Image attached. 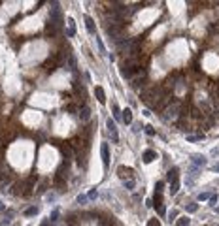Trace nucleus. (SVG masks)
Returning <instances> with one entry per match:
<instances>
[{"mask_svg": "<svg viewBox=\"0 0 219 226\" xmlns=\"http://www.w3.org/2000/svg\"><path fill=\"white\" fill-rule=\"evenodd\" d=\"M147 226H161V222H159V219H149L147 220Z\"/></svg>", "mask_w": 219, "mask_h": 226, "instance_id": "30", "label": "nucleus"}, {"mask_svg": "<svg viewBox=\"0 0 219 226\" xmlns=\"http://www.w3.org/2000/svg\"><path fill=\"white\" fill-rule=\"evenodd\" d=\"M61 66H62V55H61V51H55L46 62H44V70L49 72V74H53V72H55L57 68H61Z\"/></svg>", "mask_w": 219, "mask_h": 226, "instance_id": "1", "label": "nucleus"}, {"mask_svg": "<svg viewBox=\"0 0 219 226\" xmlns=\"http://www.w3.org/2000/svg\"><path fill=\"white\" fill-rule=\"evenodd\" d=\"M191 160H193L195 166H200V168L208 164V160H206V156H204V155H193V156H191Z\"/></svg>", "mask_w": 219, "mask_h": 226, "instance_id": "10", "label": "nucleus"}, {"mask_svg": "<svg viewBox=\"0 0 219 226\" xmlns=\"http://www.w3.org/2000/svg\"><path fill=\"white\" fill-rule=\"evenodd\" d=\"M151 202H153V205L157 207V209H159V207H163V194L157 192V194L153 196V200H151Z\"/></svg>", "mask_w": 219, "mask_h": 226, "instance_id": "16", "label": "nucleus"}, {"mask_svg": "<svg viewBox=\"0 0 219 226\" xmlns=\"http://www.w3.org/2000/svg\"><path fill=\"white\" fill-rule=\"evenodd\" d=\"M117 175L123 181L125 179H131L132 177V168H128V166H119V168H117Z\"/></svg>", "mask_w": 219, "mask_h": 226, "instance_id": "7", "label": "nucleus"}, {"mask_svg": "<svg viewBox=\"0 0 219 226\" xmlns=\"http://www.w3.org/2000/svg\"><path fill=\"white\" fill-rule=\"evenodd\" d=\"M146 134H147V136H153V134H155L153 126H146Z\"/></svg>", "mask_w": 219, "mask_h": 226, "instance_id": "37", "label": "nucleus"}, {"mask_svg": "<svg viewBox=\"0 0 219 226\" xmlns=\"http://www.w3.org/2000/svg\"><path fill=\"white\" fill-rule=\"evenodd\" d=\"M68 64H70V70H76V58L72 55L68 57Z\"/></svg>", "mask_w": 219, "mask_h": 226, "instance_id": "29", "label": "nucleus"}, {"mask_svg": "<svg viewBox=\"0 0 219 226\" xmlns=\"http://www.w3.org/2000/svg\"><path fill=\"white\" fill-rule=\"evenodd\" d=\"M59 209H55V211H53V213H51V217H49V222H51V224H55L57 222V220H59Z\"/></svg>", "mask_w": 219, "mask_h": 226, "instance_id": "23", "label": "nucleus"}, {"mask_svg": "<svg viewBox=\"0 0 219 226\" xmlns=\"http://www.w3.org/2000/svg\"><path fill=\"white\" fill-rule=\"evenodd\" d=\"M213 171H217V173H219V162H217V164H213Z\"/></svg>", "mask_w": 219, "mask_h": 226, "instance_id": "40", "label": "nucleus"}, {"mask_svg": "<svg viewBox=\"0 0 219 226\" xmlns=\"http://www.w3.org/2000/svg\"><path fill=\"white\" fill-rule=\"evenodd\" d=\"M78 115H79V119H81V121H89V119H91V109H89L87 106H81V107H79V111H78Z\"/></svg>", "mask_w": 219, "mask_h": 226, "instance_id": "11", "label": "nucleus"}, {"mask_svg": "<svg viewBox=\"0 0 219 226\" xmlns=\"http://www.w3.org/2000/svg\"><path fill=\"white\" fill-rule=\"evenodd\" d=\"M106 34H108L111 40L119 42V40L123 38V28H121V25H108V26H106Z\"/></svg>", "mask_w": 219, "mask_h": 226, "instance_id": "3", "label": "nucleus"}, {"mask_svg": "<svg viewBox=\"0 0 219 226\" xmlns=\"http://www.w3.org/2000/svg\"><path fill=\"white\" fill-rule=\"evenodd\" d=\"M215 203H217V194H212V198H210V205L215 207Z\"/></svg>", "mask_w": 219, "mask_h": 226, "instance_id": "35", "label": "nucleus"}, {"mask_svg": "<svg viewBox=\"0 0 219 226\" xmlns=\"http://www.w3.org/2000/svg\"><path fill=\"white\" fill-rule=\"evenodd\" d=\"M215 213H219V205H217V207H215Z\"/></svg>", "mask_w": 219, "mask_h": 226, "instance_id": "42", "label": "nucleus"}, {"mask_svg": "<svg viewBox=\"0 0 219 226\" xmlns=\"http://www.w3.org/2000/svg\"><path fill=\"white\" fill-rule=\"evenodd\" d=\"M49 224H51V222H49V219H46V220H44V222L40 224V226H49Z\"/></svg>", "mask_w": 219, "mask_h": 226, "instance_id": "39", "label": "nucleus"}, {"mask_svg": "<svg viewBox=\"0 0 219 226\" xmlns=\"http://www.w3.org/2000/svg\"><path fill=\"white\" fill-rule=\"evenodd\" d=\"M96 196H98V192H96V188H93V190H91V192H89V194H87V198H91V200H95V198H96Z\"/></svg>", "mask_w": 219, "mask_h": 226, "instance_id": "33", "label": "nucleus"}, {"mask_svg": "<svg viewBox=\"0 0 219 226\" xmlns=\"http://www.w3.org/2000/svg\"><path fill=\"white\" fill-rule=\"evenodd\" d=\"M210 198H212V194H210V192H202V194H198V200H200V202L210 200Z\"/></svg>", "mask_w": 219, "mask_h": 226, "instance_id": "27", "label": "nucleus"}, {"mask_svg": "<svg viewBox=\"0 0 219 226\" xmlns=\"http://www.w3.org/2000/svg\"><path fill=\"white\" fill-rule=\"evenodd\" d=\"M187 139H189V141H198V139H202V134H198V136H187Z\"/></svg>", "mask_w": 219, "mask_h": 226, "instance_id": "32", "label": "nucleus"}, {"mask_svg": "<svg viewBox=\"0 0 219 226\" xmlns=\"http://www.w3.org/2000/svg\"><path fill=\"white\" fill-rule=\"evenodd\" d=\"M198 168H196V166H191L189 168V177H187V181H185V185L187 187H193V183H195V179L198 177Z\"/></svg>", "mask_w": 219, "mask_h": 226, "instance_id": "6", "label": "nucleus"}, {"mask_svg": "<svg viewBox=\"0 0 219 226\" xmlns=\"http://www.w3.org/2000/svg\"><path fill=\"white\" fill-rule=\"evenodd\" d=\"M123 123L125 124H132V111L131 109H125L123 111Z\"/></svg>", "mask_w": 219, "mask_h": 226, "instance_id": "15", "label": "nucleus"}, {"mask_svg": "<svg viewBox=\"0 0 219 226\" xmlns=\"http://www.w3.org/2000/svg\"><path fill=\"white\" fill-rule=\"evenodd\" d=\"M23 187H25V185L23 183H15V185H13V194H15V196H17V194H23Z\"/></svg>", "mask_w": 219, "mask_h": 226, "instance_id": "21", "label": "nucleus"}, {"mask_svg": "<svg viewBox=\"0 0 219 226\" xmlns=\"http://www.w3.org/2000/svg\"><path fill=\"white\" fill-rule=\"evenodd\" d=\"M178 190H180V181H172V183H170V194H172V196H174V194H178Z\"/></svg>", "mask_w": 219, "mask_h": 226, "instance_id": "19", "label": "nucleus"}, {"mask_svg": "<svg viewBox=\"0 0 219 226\" xmlns=\"http://www.w3.org/2000/svg\"><path fill=\"white\" fill-rule=\"evenodd\" d=\"M212 155H213V156L219 155V147H213V149H212Z\"/></svg>", "mask_w": 219, "mask_h": 226, "instance_id": "38", "label": "nucleus"}, {"mask_svg": "<svg viewBox=\"0 0 219 226\" xmlns=\"http://www.w3.org/2000/svg\"><path fill=\"white\" fill-rule=\"evenodd\" d=\"M38 213H40V207L38 205H32V207H29V209L25 211L26 217H32V215H38Z\"/></svg>", "mask_w": 219, "mask_h": 226, "instance_id": "18", "label": "nucleus"}, {"mask_svg": "<svg viewBox=\"0 0 219 226\" xmlns=\"http://www.w3.org/2000/svg\"><path fill=\"white\" fill-rule=\"evenodd\" d=\"M111 109H113V115H115V119H119V107H117V104H113V106H111Z\"/></svg>", "mask_w": 219, "mask_h": 226, "instance_id": "34", "label": "nucleus"}, {"mask_svg": "<svg viewBox=\"0 0 219 226\" xmlns=\"http://www.w3.org/2000/svg\"><path fill=\"white\" fill-rule=\"evenodd\" d=\"M95 94H96V100L100 102V104L106 102V92H104V89H102V87H95Z\"/></svg>", "mask_w": 219, "mask_h": 226, "instance_id": "14", "label": "nucleus"}, {"mask_svg": "<svg viewBox=\"0 0 219 226\" xmlns=\"http://www.w3.org/2000/svg\"><path fill=\"white\" fill-rule=\"evenodd\" d=\"M134 185H136V181L134 179H125V188H128V190H132Z\"/></svg>", "mask_w": 219, "mask_h": 226, "instance_id": "25", "label": "nucleus"}, {"mask_svg": "<svg viewBox=\"0 0 219 226\" xmlns=\"http://www.w3.org/2000/svg\"><path fill=\"white\" fill-rule=\"evenodd\" d=\"M163 188H164V183H163V181H157V183H155V190L163 192Z\"/></svg>", "mask_w": 219, "mask_h": 226, "instance_id": "28", "label": "nucleus"}, {"mask_svg": "<svg viewBox=\"0 0 219 226\" xmlns=\"http://www.w3.org/2000/svg\"><path fill=\"white\" fill-rule=\"evenodd\" d=\"M66 111H68V113H78V111H79V107H78V106H74V104H70V106H66Z\"/></svg>", "mask_w": 219, "mask_h": 226, "instance_id": "26", "label": "nucleus"}, {"mask_svg": "<svg viewBox=\"0 0 219 226\" xmlns=\"http://www.w3.org/2000/svg\"><path fill=\"white\" fill-rule=\"evenodd\" d=\"M57 32H59V28H57L53 23H47V25H46V36L53 38V36H57Z\"/></svg>", "mask_w": 219, "mask_h": 226, "instance_id": "13", "label": "nucleus"}, {"mask_svg": "<svg viewBox=\"0 0 219 226\" xmlns=\"http://www.w3.org/2000/svg\"><path fill=\"white\" fill-rule=\"evenodd\" d=\"M76 202H78V203H85V202H87V196H83V194H81V196L76 198Z\"/></svg>", "mask_w": 219, "mask_h": 226, "instance_id": "36", "label": "nucleus"}, {"mask_svg": "<svg viewBox=\"0 0 219 226\" xmlns=\"http://www.w3.org/2000/svg\"><path fill=\"white\" fill-rule=\"evenodd\" d=\"M106 126H108V132H110V136H111V141L117 143V141H119V134H117L115 121H113V119H108V121H106Z\"/></svg>", "mask_w": 219, "mask_h": 226, "instance_id": "4", "label": "nucleus"}, {"mask_svg": "<svg viewBox=\"0 0 219 226\" xmlns=\"http://www.w3.org/2000/svg\"><path fill=\"white\" fill-rule=\"evenodd\" d=\"M176 179H178V168H172L168 171V181L172 183V181H176Z\"/></svg>", "mask_w": 219, "mask_h": 226, "instance_id": "22", "label": "nucleus"}, {"mask_svg": "<svg viewBox=\"0 0 219 226\" xmlns=\"http://www.w3.org/2000/svg\"><path fill=\"white\" fill-rule=\"evenodd\" d=\"M66 23H68V32H66V34H68V36H74V34H76V23H74V19H68Z\"/></svg>", "mask_w": 219, "mask_h": 226, "instance_id": "17", "label": "nucleus"}, {"mask_svg": "<svg viewBox=\"0 0 219 226\" xmlns=\"http://www.w3.org/2000/svg\"><path fill=\"white\" fill-rule=\"evenodd\" d=\"M2 209H4V202L0 200V211H2Z\"/></svg>", "mask_w": 219, "mask_h": 226, "instance_id": "41", "label": "nucleus"}, {"mask_svg": "<svg viewBox=\"0 0 219 226\" xmlns=\"http://www.w3.org/2000/svg\"><path fill=\"white\" fill-rule=\"evenodd\" d=\"M59 149H61L62 156H64V160H68V162H70V158H72V155H74L72 147H70V143H64V145H59Z\"/></svg>", "mask_w": 219, "mask_h": 226, "instance_id": "8", "label": "nucleus"}, {"mask_svg": "<svg viewBox=\"0 0 219 226\" xmlns=\"http://www.w3.org/2000/svg\"><path fill=\"white\" fill-rule=\"evenodd\" d=\"M185 211L187 213H196V211H198V203H187Z\"/></svg>", "mask_w": 219, "mask_h": 226, "instance_id": "20", "label": "nucleus"}, {"mask_svg": "<svg viewBox=\"0 0 219 226\" xmlns=\"http://www.w3.org/2000/svg\"><path fill=\"white\" fill-rule=\"evenodd\" d=\"M85 28H87L89 34H95V32H96V28H95V21H93L91 15H85Z\"/></svg>", "mask_w": 219, "mask_h": 226, "instance_id": "12", "label": "nucleus"}, {"mask_svg": "<svg viewBox=\"0 0 219 226\" xmlns=\"http://www.w3.org/2000/svg\"><path fill=\"white\" fill-rule=\"evenodd\" d=\"M189 222H191V219H187V217H181V219L176 222V226H189Z\"/></svg>", "mask_w": 219, "mask_h": 226, "instance_id": "24", "label": "nucleus"}, {"mask_svg": "<svg viewBox=\"0 0 219 226\" xmlns=\"http://www.w3.org/2000/svg\"><path fill=\"white\" fill-rule=\"evenodd\" d=\"M62 21H64V19H62V13H61L59 4L53 2L51 8H49V23H53L57 28H61V26H62Z\"/></svg>", "mask_w": 219, "mask_h": 226, "instance_id": "2", "label": "nucleus"}, {"mask_svg": "<svg viewBox=\"0 0 219 226\" xmlns=\"http://www.w3.org/2000/svg\"><path fill=\"white\" fill-rule=\"evenodd\" d=\"M100 156H102V164H104V168H108V166H110V147H108V143H102Z\"/></svg>", "mask_w": 219, "mask_h": 226, "instance_id": "5", "label": "nucleus"}, {"mask_svg": "<svg viewBox=\"0 0 219 226\" xmlns=\"http://www.w3.org/2000/svg\"><path fill=\"white\" fill-rule=\"evenodd\" d=\"M155 158H157V153H155L153 149H147V151H144V155H142V160H144L146 164H149V162H153Z\"/></svg>", "mask_w": 219, "mask_h": 226, "instance_id": "9", "label": "nucleus"}, {"mask_svg": "<svg viewBox=\"0 0 219 226\" xmlns=\"http://www.w3.org/2000/svg\"><path fill=\"white\" fill-rule=\"evenodd\" d=\"M176 217H178V211H176V209H172L170 213H168V222H170V220H174Z\"/></svg>", "mask_w": 219, "mask_h": 226, "instance_id": "31", "label": "nucleus"}]
</instances>
